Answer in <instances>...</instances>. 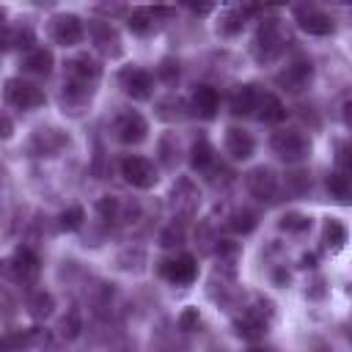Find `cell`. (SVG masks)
Listing matches in <instances>:
<instances>
[{"label":"cell","instance_id":"1","mask_svg":"<svg viewBox=\"0 0 352 352\" xmlns=\"http://www.w3.org/2000/svg\"><path fill=\"white\" fill-rule=\"evenodd\" d=\"M283 41H286V36H283L280 22L278 19H264L258 25L256 36H253V55H256V60H261V63L275 60L280 55V50H283Z\"/></svg>","mask_w":352,"mask_h":352},{"label":"cell","instance_id":"2","mask_svg":"<svg viewBox=\"0 0 352 352\" xmlns=\"http://www.w3.org/2000/svg\"><path fill=\"white\" fill-rule=\"evenodd\" d=\"M270 146H272V151L283 162H302L308 157V151H311L308 138L302 132H297V129H280V132H275L270 138Z\"/></svg>","mask_w":352,"mask_h":352},{"label":"cell","instance_id":"3","mask_svg":"<svg viewBox=\"0 0 352 352\" xmlns=\"http://www.w3.org/2000/svg\"><path fill=\"white\" fill-rule=\"evenodd\" d=\"M118 170L124 176V182L132 184V187H138V190H151L157 184V168H154V162L146 160V157H140V154H126L121 160Z\"/></svg>","mask_w":352,"mask_h":352},{"label":"cell","instance_id":"4","mask_svg":"<svg viewBox=\"0 0 352 352\" xmlns=\"http://www.w3.org/2000/svg\"><path fill=\"white\" fill-rule=\"evenodd\" d=\"M292 14H294L297 28L302 33H308V36H330L336 30L333 16L327 11H322V8H316V6H294Z\"/></svg>","mask_w":352,"mask_h":352},{"label":"cell","instance_id":"5","mask_svg":"<svg viewBox=\"0 0 352 352\" xmlns=\"http://www.w3.org/2000/svg\"><path fill=\"white\" fill-rule=\"evenodd\" d=\"M6 102L14 104V107H19V110H36L47 99H44V94H41L38 85H33V82H28L22 77H8L6 80Z\"/></svg>","mask_w":352,"mask_h":352},{"label":"cell","instance_id":"6","mask_svg":"<svg viewBox=\"0 0 352 352\" xmlns=\"http://www.w3.org/2000/svg\"><path fill=\"white\" fill-rule=\"evenodd\" d=\"M50 36L60 47H74L85 38V25L77 14H55L50 19Z\"/></svg>","mask_w":352,"mask_h":352},{"label":"cell","instance_id":"7","mask_svg":"<svg viewBox=\"0 0 352 352\" xmlns=\"http://www.w3.org/2000/svg\"><path fill=\"white\" fill-rule=\"evenodd\" d=\"M245 187H248V192H250L253 198L272 204V201L278 198L280 182H278V176H275V170H272V168L258 165V168L248 170V176H245Z\"/></svg>","mask_w":352,"mask_h":352},{"label":"cell","instance_id":"8","mask_svg":"<svg viewBox=\"0 0 352 352\" xmlns=\"http://www.w3.org/2000/svg\"><path fill=\"white\" fill-rule=\"evenodd\" d=\"M160 275L173 286H190L198 278V264L190 253H179L160 264Z\"/></svg>","mask_w":352,"mask_h":352},{"label":"cell","instance_id":"9","mask_svg":"<svg viewBox=\"0 0 352 352\" xmlns=\"http://www.w3.org/2000/svg\"><path fill=\"white\" fill-rule=\"evenodd\" d=\"M63 72H66V80L69 82H80V85H91L94 88V82L102 77V63L94 55L80 52V55H74V58L66 60Z\"/></svg>","mask_w":352,"mask_h":352},{"label":"cell","instance_id":"10","mask_svg":"<svg viewBox=\"0 0 352 352\" xmlns=\"http://www.w3.org/2000/svg\"><path fill=\"white\" fill-rule=\"evenodd\" d=\"M118 85H121V91H124L129 99L143 102V99L151 96L154 80H151V74H148L146 69H140V66H126V69L118 72Z\"/></svg>","mask_w":352,"mask_h":352},{"label":"cell","instance_id":"11","mask_svg":"<svg viewBox=\"0 0 352 352\" xmlns=\"http://www.w3.org/2000/svg\"><path fill=\"white\" fill-rule=\"evenodd\" d=\"M113 129H116V138H118L124 146H138V143H143L146 135H148V121H146L138 110H126V113H121V116L116 118Z\"/></svg>","mask_w":352,"mask_h":352},{"label":"cell","instance_id":"12","mask_svg":"<svg viewBox=\"0 0 352 352\" xmlns=\"http://www.w3.org/2000/svg\"><path fill=\"white\" fill-rule=\"evenodd\" d=\"M314 80V66L311 60H292L286 69H280L275 74V82L280 88H286L289 94H302Z\"/></svg>","mask_w":352,"mask_h":352},{"label":"cell","instance_id":"13","mask_svg":"<svg viewBox=\"0 0 352 352\" xmlns=\"http://www.w3.org/2000/svg\"><path fill=\"white\" fill-rule=\"evenodd\" d=\"M30 151L36 157H55L58 151H63L69 146V135L55 129V126H38L33 135H30Z\"/></svg>","mask_w":352,"mask_h":352},{"label":"cell","instance_id":"14","mask_svg":"<svg viewBox=\"0 0 352 352\" xmlns=\"http://www.w3.org/2000/svg\"><path fill=\"white\" fill-rule=\"evenodd\" d=\"M6 264H8V275H11L16 283H33V280L38 278V270H41L38 256H36L30 248H25V245L16 248Z\"/></svg>","mask_w":352,"mask_h":352},{"label":"cell","instance_id":"15","mask_svg":"<svg viewBox=\"0 0 352 352\" xmlns=\"http://www.w3.org/2000/svg\"><path fill=\"white\" fill-rule=\"evenodd\" d=\"M88 33H91L96 50H99L104 58H121V52H124L121 36H118V30H116L107 19H94V22L88 25Z\"/></svg>","mask_w":352,"mask_h":352},{"label":"cell","instance_id":"16","mask_svg":"<svg viewBox=\"0 0 352 352\" xmlns=\"http://www.w3.org/2000/svg\"><path fill=\"white\" fill-rule=\"evenodd\" d=\"M198 201H201L198 187H195L187 176L176 179V184H173V190H170V206H173V212H176L179 217H192L195 209H198Z\"/></svg>","mask_w":352,"mask_h":352},{"label":"cell","instance_id":"17","mask_svg":"<svg viewBox=\"0 0 352 352\" xmlns=\"http://www.w3.org/2000/svg\"><path fill=\"white\" fill-rule=\"evenodd\" d=\"M226 151H228V157L236 160V162L250 160L253 151H256V140H253V135H250L248 129H242V126H228V129H226Z\"/></svg>","mask_w":352,"mask_h":352},{"label":"cell","instance_id":"18","mask_svg":"<svg viewBox=\"0 0 352 352\" xmlns=\"http://www.w3.org/2000/svg\"><path fill=\"white\" fill-rule=\"evenodd\" d=\"M190 107L201 118H214L217 107H220V96H217V91L212 85H198L192 91V96H190Z\"/></svg>","mask_w":352,"mask_h":352},{"label":"cell","instance_id":"19","mask_svg":"<svg viewBox=\"0 0 352 352\" xmlns=\"http://www.w3.org/2000/svg\"><path fill=\"white\" fill-rule=\"evenodd\" d=\"M228 104H231V113H234V116H250V113H256V104H258V91H256V85H253V82L236 85V88L231 91Z\"/></svg>","mask_w":352,"mask_h":352},{"label":"cell","instance_id":"20","mask_svg":"<svg viewBox=\"0 0 352 352\" xmlns=\"http://www.w3.org/2000/svg\"><path fill=\"white\" fill-rule=\"evenodd\" d=\"M94 96V88L91 85H80V82H69L63 80V88H60V102L69 113H80Z\"/></svg>","mask_w":352,"mask_h":352},{"label":"cell","instance_id":"21","mask_svg":"<svg viewBox=\"0 0 352 352\" xmlns=\"http://www.w3.org/2000/svg\"><path fill=\"white\" fill-rule=\"evenodd\" d=\"M256 8H223L220 16H217V33L220 36H236L242 33L245 22H248V14H253Z\"/></svg>","mask_w":352,"mask_h":352},{"label":"cell","instance_id":"22","mask_svg":"<svg viewBox=\"0 0 352 352\" xmlns=\"http://www.w3.org/2000/svg\"><path fill=\"white\" fill-rule=\"evenodd\" d=\"M52 63H55V58H52V52L47 47H33L22 58V69L30 72V74H38V77H47L52 72Z\"/></svg>","mask_w":352,"mask_h":352},{"label":"cell","instance_id":"23","mask_svg":"<svg viewBox=\"0 0 352 352\" xmlns=\"http://www.w3.org/2000/svg\"><path fill=\"white\" fill-rule=\"evenodd\" d=\"M256 116L267 124H278L286 118V104L275 96V94H258V104H256Z\"/></svg>","mask_w":352,"mask_h":352},{"label":"cell","instance_id":"24","mask_svg":"<svg viewBox=\"0 0 352 352\" xmlns=\"http://www.w3.org/2000/svg\"><path fill=\"white\" fill-rule=\"evenodd\" d=\"M327 192H330L338 204H352V176L344 173V170L327 173Z\"/></svg>","mask_w":352,"mask_h":352},{"label":"cell","instance_id":"25","mask_svg":"<svg viewBox=\"0 0 352 352\" xmlns=\"http://www.w3.org/2000/svg\"><path fill=\"white\" fill-rule=\"evenodd\" d=\"M212 162H214V148H212V143H209L206 138L192 140V146H190V168H192V170H206V168H212Z\"/></svg>","mask_w":352,"mask_h":352},{"label":"cell","instance_id":"26","mask_svg":"<svg viewBox=\"0 0 352 352\" xmlns=\"http://www.w3.org/2000/svg\"><path fill=\"white\" fill-rule=\"evenodd\" d=\"M346 239H349L346 226H344L341 220H336V217H327V220H324V228H322V242H324L330 250H341V248L346 245Z\"/></svg>","mask_w":352,"mask_h":352},{"label":"cell","instance_id":"27","mask_svg":"<svg viewBox=\"0 0 352 352\" xmlns=\"http://www.w3.org/2000/svg\"><path fill=\"white\" fill-rule=\"evenodd\" d=\"M28 311H30L33 319H47V316H52V311H55V297H52L47 289H36V292H30V297H28Z\"/></svg>","mask_w":352,"mask_h":352},{"label":"cell","instance_id":"28","mask_svg":"<svg viewBox=\"0 0 352 352\" xmlns=\"http://www.w3.org/2000/svg\"><path fill=\"white\" fill-rule=\"evenodd\" d=\"M154 22H157L154 8H132L129 16H126V28H129L135 36H146V33H151Z\"/></svg>","mask_w":352,"mask_h":352},{"label":"cell","instance_id":"29","mask_svg":"<svg viewBox=\"0 0 352 352\" xmlns=\"http://www.w3.org/2000/svg\"><path fill=\"white\" fill-rule=\"evenodd\" d=\"M157 154H160V162L165 168H176V162H179V138H176V132H165L157 140Z\"/></svg>","mask_w":352,"mask_h":352},{"label":"cell","instance_id":"30","mask_svg":"<svg viewBox=\"0 0 352 352\" xmlns=\"http://www.w3.org/2000/svg\"><path fill=\"white\" fill-rule=\"evenodd\" d=\"M256 226H258V214H256L253 209H245V206H242V209H234V212L228 214V228H231L234 234H242V236H245V234H250Z\"/></svg>","mask_w":352,"mask_h":352},{"label":"cell","instance_id":"31","mask_svg":"<svg viewBox=\"0 0 352 352\" xmlns=\"http://www.w3.org/2000/svg\"><path fill=\"white\" fill-rule=\"evenodd\" d=\"M278 228H280L283 234H305V231L311 228V217L292 209V212H283V214H280Z\"/></svg>","mask_w":352,"mask_h":352},{"label":"cell","instance_id":"32","mask_svg":"<svg viewBox=\"0 0 352 352\" xmlns=\"http://www.w3.org/2000/svg\"><path fill=\"white\" fill-rule=\"evenodd\" d=\"M85 223V209L82 206H69V209H63L60 214H58V226L63 228V231H77L80 226Z\"/></svg>","mask_w":352,"mask_h":352},{"label":"cell","instance_id":"33","mask_svg":"<svg viewBox=\"0 0 352 352\" xmlns=\"http://www.w3.org/2000/svg\"><path fill=\"white\" fill-rule=\"evenodd\" d=\"M30 44H33V30H30V28H16V30H8V33H6V47H8V50L25 47V50L30 52V50H33Z\"/></svg>","mask_w":352,"mask_h":352},{"label":"cell","instance_id":"34","mask_svg":"<svg viewBox=\"0 0 352 352\" xmlns=\"http://www.w3.org/2000/svg\"><path fill=\"white\" fill-rule=\"evenodd\" d=\"M96 209H99V214L104 220H121V201L116 195H102L99 204H96Z\"/></svg>","mask_w":352,"mask_h":352},{"label":"cell","instance_id":"35","mask_svg":"<svg viewBox=\"0 0 352 352\" xmlns=\"http://www.w3.org/2000/svg\"><path fill=\"white\" fill-rule=\"evenodd\" d=\"M176 324H179L182 333H192V330H198V324H201V311H198L195 305H187V308L179 314Z\"/></svg>","mask_w":352,"mask_h":352},{"label":"cell","instance_id":"36","mask_svg":"<svg viewBox=\"0 0 352 352\" xmlns=\"http://www.w3.org/2000/svg\"><path fill=\"white\" fill-rule=\"evenodd\" d=\"M80 327H82V319H80V311L77 308H72L63 319H60V336H66V338H74L77 333H80Z\"/></svg>","mask_w":352,"mask_h":352},{"label":"cell","instance_id":"37","mask_svg":"<svg viewBox=\"0 0 352 352\" xmlns=\"http://www.w3.org/2000/svg\"><path fill=\"white\" fill-rule=\"evenodd\" d=\"M217 256H220V264H234L236 256H239L236 242H231V239H220V242H217Z\"/></svg>","mask_w":352,"mask_h":352},{"label":"cell","instance_id":"38","mask_svg":"<svg viewBox=\"0 0 352 352\" xmlns=\"http://www.w3.org/2000/svg\"><path fill=\"white\" fill-rule=\"evenodd\" d=\"M157 74L170 85V82H176V77H179V60H173V58H165L160 66H157Z\"/></svg>","mask_w":352,"mask_h":352},{"label":"cell","instance_id":"39","mask_svg":"<svg viewBox=\"0 0 352 352\" xmlns=\"http://www.w3.org/2000/svg\"><path fill=\"white\" fill-rule=\"evenodd\" d=\"M336 162H338V170H344V173L352 176V143H338Z\"/></svg>","mask_w":352,"mask_h":352},{"label":"cell","instance_id":"40","mask_svg":"<svg viewBox=\"0 0 352 352\" xmlns=\"http://www.w3.org/2000/svg\"><path fill=\"white\" fill-rule=\"evenodd\" d=\"M184 239V231H182V226H176V223H170L165 231H162V236H160V242L165 245V248H173V245H179Z\"/></svg>","mask_w":352,"mask_h":352},{"label":"cell","instance_id":"41","mask_svg":"<svg viewBox=\"0 0 352 352\" xmlns=\"http://www.w3.org/2000/svg\"><path fill=\"white\" fill-rule=\"evenodd\" d=\"M286 182L294 187V192H302V190H308V187H311V176H308L305 170H294V173H289V176H286Z\"/></svg>","mask_w":352,"mask_h":352},{"label":"cell","instance_id":"42","mask_svg":"<svg viewBox=\"0 0 352 352\" xmlns=\"http://www.w3.org/2000/svg\"><path fill=\"white\" fill-rule=\"evenodd\" d=\"M311 286H314V289H305V294H308V297H314V300H319V297L324 294V280H322V278H316Z\"/></svg>","mask_w":352,"mask_h":352},{"label":"cell","instance_id":"43","mask_svg":"<svg viewBox=\"0 0 352 352\" xmlns=\"http://www.w3.org/2000/svg\"><path fill=\"white\" fill-rule=\"evenodd\" d=\"M341 121L352 129V99H346V102L341 104Z\"/></svg>","mask_w":352,"mask_h":352},{"label":"cell","instance_id":"44","mask_svg":"<svg viewBox=\"0 0 352 352\" xmlns=\"http://www.w3.org/2000/svg\"><path fill=\"white\" fill-rule=\"evenodd\" d=\"M11 129H14V126H11V118L6 116V118H3V138H11Z\"/></svg>","mask_w":352,"mask_h":352},{"label":"cell","instance_id":"45","mask_svg":"<svg viewBox=\"0 0 352 352\" xmlns=\"http://www.w3.org/2000/svg\"><path fill=\"white\" fill-rule=\"evenodd\" d=\"M190 11H192V14H209L212 8H209V6H190Z\"/></svg>","mask_w":352,"mask_h":352},{"label":"cell","instance_id":"46","mask_svg":"<svg viewBox=\"0 0 352 352\" xmlns=\"http://www.w3.org/2000/svg\"><path fill=\"white\" fill-rule=\"evenodd\" d=\"M314 261H316V256H314V253L302 256V267H314Z\"/></svg>","mask_w":352,"mask_h":352}]
</instances>
